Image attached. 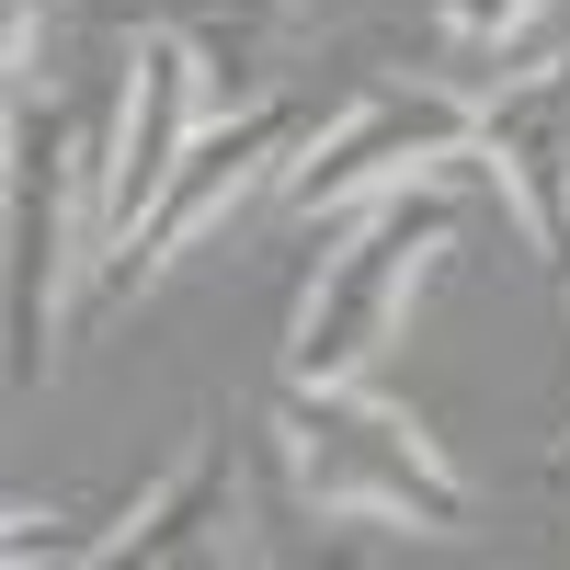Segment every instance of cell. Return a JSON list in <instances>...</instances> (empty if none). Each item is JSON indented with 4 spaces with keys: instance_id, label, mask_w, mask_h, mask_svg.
I'll return each instance as SVG.
<instances>
[{
    "instance_id": "52a82bcc",
    "label": "cell",
    "mask_w": 570,
    "mask_h": 570,
    "mask_svg": "<svg viewBox=\"0 0 570 570\" xmlns=\"http://www.w3.org/2000/svg\"><path fill=\"white\" fill-rule=\"evenodd\" d=\"M468 160L502 183V206L525 217L537 263H570V46L548 69L502 80L480 104V137H468Z\"/></svg>"
},
{
    "instance_id": "30bf717a",
    "label": "cell",
    "mask_w": 570,
    "mask_h": 570,
    "mask_svg": "<svg viewBox=\"0 0 570 570\" xmlns=\"http://www.w3.org/2000/svg\"><path fill=\"white\" fill-rule=\"evenodd\" d=\"M537 12H548V0H445V35L491 58V46H513V35H525Z\"/></svg>"
},
{
    "instance_id": "9c48e42d",
    "label": "cell",
    "mask_w": 570,
    "mask_h": 570,
    "mask_svg": "<svg viewBox=\"0 0 570 570\" xmlns=\"http://www.w3.org/2000/svg\"><path fill=\"white\" fill-rule=\"evenodd\" d=\"M104 12L195 35V58H206V80L228 91V104L274 91V58H285V35H297V0H104Z\"/></svg>"
},
{
    "instance_id": "ba28073f",
    "label": "cell",
    "mask_w": 570,
    "mask_h": 570,
    "mask_svg": "<svg viewBox=\"0 0 570 570\" xmlns=\"http://www.w3.org/2000/svg\"><path fill=\"white\" fill-rule=\"evenodd\" d=\"M252 480H240V445H228V422H206L195 445H183V468L126 513V525L91 537V559H252Z\"/></svg>"
},
{
    "instance_id": "3957f363",
    "label": "cell",
    "mask_w": 570,
    "mask_h": 570,
    "mask_svg": "<svg viewBox=\"0 0 570 570\" xmlns=\"http://www.w3.org/2000/svg\"><path fill=\"white\" fill-rule=\"evenodd\" d=\"M445 252H456V195L434 171L400 183V195H376L354 217V240L320 263L308 308H297V343H285V376H365L411 331V297H422V274Z\"/></svg>"
},
{
    "instance_id": "7a4b0ae2",
    "label": "cell",
    "mask_w": 570,
    "mask_h": 570,
    "mask_svg": "<svg viewBox=\"0 0 570 570\" xmlns=\"http://www.w3.org/2000/svg\"><path fill=\"white\" fill-rule=\"evenodd\" d=\"M80 274H104V183H91L80 115L12 91V389L58 376Z\"/></svg>"
},
{
    "instance_id": "8992f818",
    "label": "cell",
    "mask_w": 570,
    "mask_h": 570,
    "mask_svg": "<svg viewBox=\"0 0 570 570\" xmlns=\"http://www.w3.org/2000/svg\"><path fill=\"white\" fill-rule=\"evenodd\" d=\"M126 69H137V80H126V137H115V160H104V252L171 195L183 149L206 137L195 104L217 91L206 58H195V35H171V23H137V58H126Z\"/></svg>"
},
{
    "instance_id": "5b68a950",
    "label": "cell",
    "mask_w": 570,
    "mask_h": 570,
    "mask_svg": "<svg viewBox=\"0 0 570 570\" xmlns=\"http://www.w3.org/2000/svg\"><path fill=\"white\" fill-rule=\"evenodd\" d=\"M285 149H297V104H285V91H252V104H228V126H206L195 137V149H183V171H171V195L149 206V217H137L126 228V240L104 252V297H126V285H149L183 240H195V228L228 206V195H240V183L252 171H274Z\"/></svg>"
},
{
    "instance_id": "8fae6325",
    "label": "cell",
    "mask_w": 570,
    "mask_h": 570,
    "mask_svg": "<svg viewBox=\"0 0 570 570\" xmlns=\"http://www.w3.org/2000/svg\"><path fill=\"white\" fill-rule=\"evenodd\" d=\"M548 480H570V434H559V445H548Z\"/></svg>"
},
{
    "instance_id": "277c9868",
    "label": "cell",
    "mask_w": 570,
    "mask_h": 570,
    "mask_svg": "<svg viewBox=\"0 0 570 570\" xmlns=\"http://www.w3.org/2000/svg\"><path fill=\"white\" fill-rule=\"evenodd\" d=\"M468 137H480V104H468V91H445V80H365L354 104L285 160V206L297 217L376 206V195H400V183L468 160Z\"/></svg>"
},
{
    "instance_id": "6da1fadb",
    "label": "cell",
    "mask_w": 570,
    "mask_h": 570,
    "mask_svg": "<svg viewBox=\"0 0 570 570\" xmlns=\"http://www.w3.org/2000/svg\"><path fill=\"white\" fill-rule=\"evenodd\" d=\"M274 434H285L308 513H376V525H411V537L468 525V480L445 468V445L411 411H389L365 376H285Z\"/></svg>"
}]
</instances>
